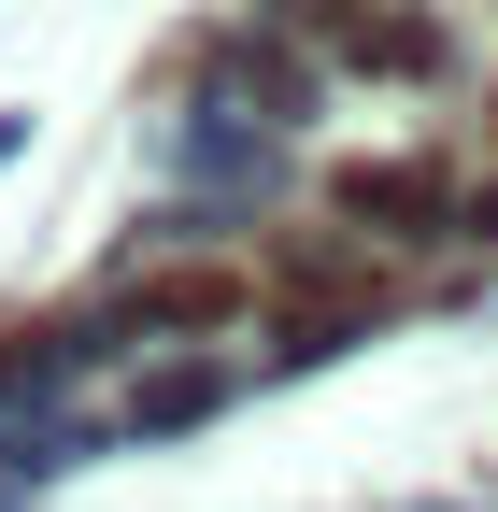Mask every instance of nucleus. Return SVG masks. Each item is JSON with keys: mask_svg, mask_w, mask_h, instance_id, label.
<instances>
[{"mask_svg": "<svg viewBox=\"0 0 498 512\" xmlns=\"http://www.w3.org/2000/svg\"><path fill=\"white\" fill-rule=\"evenodd\" d=\"M242 299H257V285H242L228 256H171V271L143 285V313H171V328H185V313H200V328H214V313H242Z\"/></svg>", "mask_w": 498, "mask_h": 512, "instance_id": "nucleus-2", "label": "nucleus"}, {"mask_svg": "<svg viewBox=\"0 0 498 512\" xmlns=\"http://www.w3.org/2000/svg\"><path fill=\"white\" fill-rule=\"evenodd\" d=\"M342 214H370V228H427V214H442V171H385V157H356V171H342Z\"/></svg>", "mask_w": 498, "mask_h": 512, "instance_id": "nucleus-1", "label": "nucleus"}]
</instances>
